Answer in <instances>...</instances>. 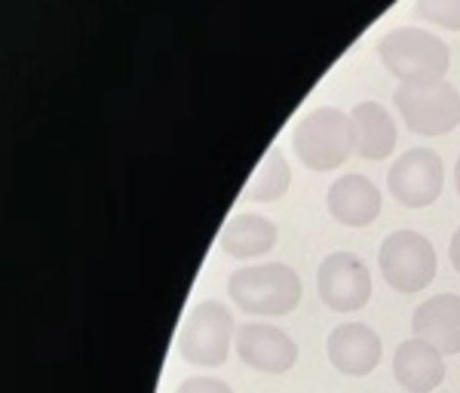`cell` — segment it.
<instances>
[{
  "label": "cell",
  "mask_w": 460,
  "mask_h": 393,
  "mask_svg": "<svg viewBox=\"0 0 460 393\" xmlns=\"http://www.w3.org/2000/svg\"><path fill=\"white\" fill-rule=\"evenodd\" d=\"M288 182H292V169H288L283 154L273 147V151L264 154V160L258 163L255 173H252V179L246 184V197L258 200V203H270V200L286 194Z\"/></svg>",
  "instance_id": "2e32d148"
},
{
  "label": "cell",
  "mask_w": 460,
  "mask_h": 393,
  "mask_svg": "<svg viewBox=\"0 0 460 393\" xmlns=\"http://www.w3.org/2000/svg\"><path fill=\"white\" fill-rule=\"evenodd\" d=\"M377 264H381L384 280L396 289V292H420L433 283L436 277V249L424 234L418 231H393L381 243L377 252Z\"/></svg>",
  "instance_id": "277c9868"
},
{
  "label": "cell",
  "mask_w": 460,
  "mask_h": 393,
  "mask_svg": "<svg viewBox=\"0 0 460 393\" xmlns=\"http://www.w3.org/2000/svg\"><path fill=\"white\" fill-rule=\"evenodd\" d=\"M236 353L255 372L286 375L298 360V344L270 323H246L236 329Z\"/></svg>",
  "instance_id": "9c48e42d"
},
{
  "label": "cell",
  "mask_w": 460,
  "mask_h": 393,
  "mask_svg": "<svg viewBox=\"0 0 460 393\" xmlns=\"http://www.w3.org/2000/svg\"><path fill=\"white\" fill-rule=\"evenodd\" d=\"M292 147L304 166L316 173L338 169L353 154L350 117L338 108H316L301 117L292 132Z\"/></svg>",
  "instance_id": "3957f363"
},
{
  "label": "cell",
  "mask_w": 460,
  "mask_h": 393,
  "mask_svg": "<svg viewBox=\"0 0 460 393\" xmlns=\"http://www.w3.org/2000/svg\"><path fill=\"white\" fill-rule=\"evenodd\" d=\"M393 375H396L399 388H405L408 393H429L439 388L445 378L442 353L420 338L402 341L393 357Z\"/></svg>",
  "instance_id": "4fadbf2b"
},
{
  "label": "cell",
  "mask_w": 460,
  "mask_h": 393,
  "mask_svg": "<svg viewBox=\"0 0 460 393\" xmlns=\"http://www.w3.org/2000/svg\"><path fill=\"white\" fill-rule=\"evenodd\" d=\"M175 393H234L227 381H221V378H184L181 384L175 388Z\"/></svg>",
  "instance_id": "ac0fdd59"
},
{
  "label": "cell",
  "mask_w": 460,
  "mask_h": 393,
  "mask_svg": "<svg viewBox=\"0 0 460 393\" xmlns=\"http://www.w3.org/2000/svg\"><path fill=\"white\" fill-rule=\"evenodd\" d=\"M442 179L445 169L439 154L429 151V147H411V151H405L402 157L393 163L387 184L390 194L402 206L424 210V206L436 203V197L442 194Z\"/></svg>",
  "instance_id": "ba28073f"
},
{
  "label": "cell",
  "mask_w": 460,
  "mask_h": 393,
  "mask_svg": "<svg viewBox=\"0 0 460 393\" xmlns=\"http://www.w3.org/2000/svg\"><path fill=\"white\" fill-rule=\"evenodd\" d=\"M414 13L420 19L433 22V25H442L448 31H460V0H418Z\"/></svg>",
  "instance_id": "e0dca14e"
},
{
  "label": "cell",
  "mask_w": 460,
  "mask_h": 393,
  "mask_svg": "<svg viewBox=\"0 0 460 393\" xmlns=\"http://www.w3.org/2000/svg\"><path fill=\"white\" fill-rule=\"evenodd\" d=\"M381 191L366 175H341L329 188V212L332 219L347 228H366L381 215Z\"/></svg>",
  "instance_id": "7c38bea8"
},
{
  "label": "cell",
  "mask_w": 460,
  "mask_h": 393,
  "mask_svg": "<svg viewBox=\"0 0 460 393\" xmlns=\"http://www.w3.org/2000/svg\"><path fill=\"white\" fill-rule=\"evenodd\" d=\"M227 295L243 314L252 317H286L301 301V277L283 262L255 264L230 273Z\"/></svg>",
  "instance_id": "7a4b0ae2"
},
{
  "label": "cell",
  "mask_w": 460,
  "mask_h": 393,
  "mask_svg": "<svg viewBox=\"0 0 460 393\" xmlns=\"http://www.w3.org/2000/svg\"><path fill=\"white\" fill-rule=\"evenodd\" d=\"M234 341V314L221 301H199L178 332V353L194 366H221Z\"/></svg>",
  "instance_id": "5b68a950"
},
{
  "label": "cell",
  "mask_w": 460,
  "mask_h": 393,
  "mask_svg": "<svg viewBox=\"0 0 460 393\" xmlns=\"http://www.w3.org/2000/svg\"><path fill=\"white\" fill-rule=\"evenodd\" d=\"M353 126V151L366 160H384L396 147V123L390 111L377 102H362L350 114Z\"/></svg>",
  "instance_id": "5bb4252c"
},
{
  "label": "cell",
  "mask_w": 460,
  "mask_h": 393,
  "mask_svg": "<svg viewBox=\"0 0 460 393\" xmlns=\"http://www.w3.org/2000/svg\"><path fill=\"white\" fill-rule=\"evenodd\" d=\"M455 182H457V194H460V157H457V166H455Z\"/></svg>",
  "instance_id": "ffe728a7"
},
{
  "label": "cell",
  "mask_w": 460,
  "mask_h": 393,
  "mask_svg": "<svg viewBox=\"0 0 460 393\" xmlns=\"http://www.w3.org/2000/svg\"><path fill=\"white\" fill-rule=\"evenodd\" d=\"M414 338L433 344L442 357L460 353V295H433L414 310L411 317Z\"/></svg>",
  "instance_id": "8fae6325"
},
{
  "label": "cell",
  "mask_w": 460,
  "mask_h": 393,
  "mask_svg": "<svg viewBox=\"0 0 460 393\" xmlns=\"http://www.w3.org/2000/svg\"><path fill=\"white\" fill-rule=\"evenodd\" d=\"M393 102H396L405 126L418 136H445L460 126V93L448 80L399 86Z\"/></svg>",
  "instance_id": "8992f818"
},
{
  "label": "cell",
  "mask_w": 460,
  "mask_h": 393,
  "mask_svg": "<svg viewBox=\"0 0 460 393\" xmlns=\"http://www.w3.org/2000/svg\"><path fill=\"white\" fill-rule=\"evenodd\" d=\"M381 62L399 86H420L445 80L448 74V47L424 28H393L377 43Z\"/></svg>",
  "instance_id": "6da1fadb"
},
{
  "label": "cell",
  "mask_w": 460,
  "mask_h": 393,
  "mask_svg": "<svg viewBox=\"0 0 460 393\" xmlns=\"http://www.w3.org/2000/svg\"><path fill=\"white\" fill-rule=\"evenodd\" d=\"M316 289L325 308L350 314V310L366 308L372 299V273L353 252H332L316 271Z\"/></svg>",
  "instance_id": "52a82bcc"
},
{
  "label": "cell",
  "mask_w": 460,
  "mask_h": 393,
  "mask_svg": "<svg viewBox=\"0 0 460 393\" xmlns=\"http://www.w3.org/2000/svg\"><path fill=\"white\" fill-rule=\"evenodd\" d=\"M218 243L230 258H258L277 246V225L264 215L240 212L221 228Z\"/></svg>",
  "instance_id": "9a60e30c"
},
{
  "label": "cell",
  "mask_w": 460,
  "mask_h": 393,
  "mask_svg": "<svg viewBox=\"0 0 460 393\" xmlns=\"http://www.w3.org/2000/svg\"><path fill=\"white\" fill-rule=\"evenodd\" d=\"M448 255H451V264H455V271L460 273V228L455 231V237H451V249H448Z\"/></svg>",
  "instance_id": "d6986e66"
},
{
  "label": "cell",
  "mask_w": 460,
  "mask_h": 393,
  "mask_svg": "<svg viewBox=\"0 0 460 393\" xmlns=\"http://www.w3.org/2000/svg\"><path fill=\"white\" fill-rule=\"evenodd\" d=\"M384 344L366 323H344L329 335V360L341 375L362 378L375 372L381 362Z\"/></svg>",
  "instance_id": "30bf717a"
}]
</instances>
